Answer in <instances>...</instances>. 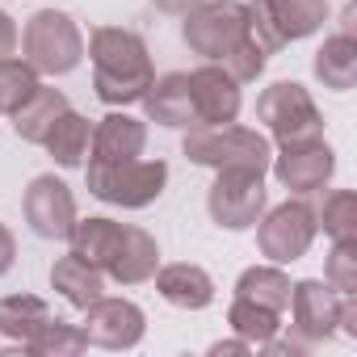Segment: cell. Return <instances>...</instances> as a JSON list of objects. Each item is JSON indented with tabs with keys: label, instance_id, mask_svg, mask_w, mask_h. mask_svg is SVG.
Returning a JSON list of instances; mask_svg holds the SVG:
<instances>
[{
	"label": "cell",
	"instance_id": "obj_4",
	"mask_svg": "<svg viewBox=\"0 0 357 357\" xmlns=\"http://www.w3.org/2000/svg\"><path fill=\"white\" fill-rule=\"evenodd\" d=\"M22 51L26 63L43 76H68L80 59H84V38L76 30V22L59 9H38L26 30H22Z\"/></svg>",
	"mask_w": 357,
	"mask_h": 357
},
{
	"label": "cell",
	"instance_id": "obj_26",
	"mask_svg": "<svg viewBox=\"0 0 357 357\" xmlns=\"http://www.w3.org/2000/svg\"><path fill=\"white\" fill-rule=\"evenodd\" d=\"M227 324H231V332H236V336H244L252 349H261L265 340H273V336H278V328H282V311H269V307H261V303L236 298V303H231V311H227Z\"/></svg>",
	"mask_w": 357,
	"mask_h": 357
},
{
	"label": "cell",
	"instance_id": "obj_21",
	"mask_svg": "<svg viewBox=\"0 0 357 357\" xmlns=\"http://www.w3.org/2000/svg\"><path fill=\"white\" fill-rule=\"evenodd\" d=\"M68 109H72V105H68V97H63L59 89H43V84H38V93L13 114V130H17L26 143H47L51 126H55Z\"/></svg>",
	"mask_w": 357,
	"mask_h": 357
},
{
	"label": "cell",
	"instance_id": "obj_7",
	"mask_svg": "<svg viewBox=\"0 0 357 357\" xmlns=\"http://www.w3.org/2000/svg\"><path fill=\"white\" fill-rule=\"evenodd\" d=\"M257 118L265 122V130L278 139V147L286 143H307V139H324V114L315 109L311 93L294 80H278L257 97Z\"/></svg>",
	"mask_w": 357,
	"mask_h": 357
},
{
	"label": "cell",
	"instance_id": "obj_15",
	"mask_svg": "<svg viewBox=\"0 0 357 357\" xmlns=\"http://www.w3.org/2000/svg\"><path fill=\"white\" fill-rule=\"evenodd\" d=\"M143 143H147V126L130 114H105L93 130V164H126V160H139L143 155Z\"/></svg>",
	"mask_w": 357,
	"mask_h": 357
},
{
	"label": "cell",
	"instance_id": "obj_5",
	"mask_svg": "<svg viewBox=\"0 0 357 357\" xmlns=\"http://www.w3.org/2000/svg\"><path fill=\"white\" fill-rule=\"evenodd\" d=\"M324 22L328 0H257L248 5V34L265 55H273L286 43L311 38Z\"/></svg>",
	"mask_w": 357,
	"mask_h": 357
},
{
	"label": "cell",
	"instance_id": "obj_32",
	"mask_svg": "<svg viewBox=\"0 0 357 357\" xmlns=\"http://www.w3.org/2000/svg\"><path fill=\"white\" fill-rule=\"evenodd\" d=\"M17 51V26H13V17L0 9V59H9Z\"/></svg>",
	"mask_w": 357,
	"mask_h": 357
},
{
	"label": "cell",
	"instance_id": "obj_6",
	"mask_svg": "<svg viewBox=\"0 0 357 357\" xmlns=\"http://www.w3.org/2000/svg\"><path fill=\"white\" fill-rule=\"evenodd\" d=\"M185 47L202 55L206 63H219L227 51H236L248 38V5L240 0H202L185 13Z\"/></svg>",
	"mask_w": 357,
	"mask_h": 357
},
{
	"label": "cell",
	"instance_id": "obj_17",
	"mask_svg": "<svg viewBox=\"0 0 357 357\" xmlns=\"http://www.w3.org/2000/svg\"><path fill=\"white\" fill-rule=\"evenodd\" d=\"M151 278H155L160 298L172 303V307H181V311H202V307L215 303V282H211V273L198 269V265H185V261H181V265H164V269H155Z\"/></svg>",
	"mask_w": 357,
	"mask_h": 357
},
{
	"label": "cell",
	"instance_id": "obj_36",
	"mask_svg": "<svg viewBox=\"0 0 357 357\" xmlns=\"http://www.w3.org/2000/svg\"><path fill=\"white\" fill-rule=\"evenodd\" d=\"M248 349H252V344H248V340L240 336V340H219V344H215L211 353H215V357H223V353H248Z\"/></svg>",
	"mask_w": 357,
	"mask_h": 357
},
{
	"label": "cell",
	"instance_id": "obj_20",
	"mask_svg": "<svg viewBox=\"0 0 357 357\" xmlns=\"http://www.w3.org/2000/svg\"><path fill=\"white\" fill-rule=\"evenodd\" d=\"M315 80L332 93H349L357 80V38L349 30L332 34L319 51H315Z\"/></svg>",
	"mask_w": 357,
	"mask_h": 357
},
{
	"label": "cell",
	"instance_id": "obj_9",
	"mask_svg": "<svg viewBox=\"0 0 357 357\" xmlns=\"http://www.w3.org/2000/svg\"><path fill=\"white\" fill-rule=\"evenodd\" d=\"M257 223H261L257 227V244L278 265H290V261L307 257V248H311V240L319 231L315 227V211L307 202H282L269 215H261Z\"/></svg>",
	"mask_w": 357,
	"mask_h": 357
},
{
	"label": "cell",
	"instance_id": "obj_1",
	"mask_svg": "<svg viewBox=\"0 0 357 357\" xmlns=\"http://www.w3.org/2000/svg\"><path fill=\"white\" fill-rule=\"evenodd\" d=\"M89 55H93V89L105 105L143 101L147 84L155 80L151 59H147V43L135 30H118V26L93 30Z\"/></svg>",
	"mask_w": 357,
	"mask_h": 357
},
{
	"label": "cell",
	"instance_id": "obj_30",
	"mask_svg": "<svg viewBox=\"0 0 357 357\" xmlns=\"http://www.w3.org/2000/svg\"><path fill=\"white\" fill-rule=\"evenodd\" d=\"M328 286L336 294H357V236L336 240V248L328 257Z\"/></svg>",
	"mask_w": 357,
	"mask_h": 357
},
{
	"label": "cell",
	"instance_id": "obj_34",
	"mask_svg": "<svg viewBox=\"0 0 357 357\" xmlns=\"http://www.w3.org/2000/svg\"><path fill=\"white\" fill-rule=\"evenodd\" d=\"M344 336H357V303H353V294H344L340 298V324H336Z\"/></svg>",
	"mask_w": 357,
	"mask_h": 357
},
{
	"label": "cell",
	"instance_id": "obj_29",
	"mask_svg": "<svg viewBox=\"0 0 357 357\" xmlns=\"http://www.w3.org/2000/svg\"><path fill=\"white\" fill-rule=\"evenodd\" d=\"M315 227H324L332 240H349L357 236V198L353 190H336L324 198V206L315 211Z\"/></svg>",
	"mask_w": 357,
	"mask_h": 357
},
{
	"label": "cell",
	"instance_id": "obj_3",
	"mask_svg": "<svg viewBox=\"0 0 357 357\" xmlns=\"http://www.w3.org/2000/svg\"><path fill=\"white\" fill-rule=\"evenodd\" d=\"M168 164L164 160H126V164H93L89 160V194L122 206V211H143L164 194Z\"/></svg>",
	"mask_w": 357,
	"mask_h": 357
},
{
	"label": "cell",
	"instance_id": "obj_8",
	"mask_svg": "<svg viewBox=\"0 0 357 357\" xmlns=\"http://www.w3.org/2000/svg\"><path fill=\"white\" fill-rule=\"evenodd\" d=\"M269 190H265V172L257 168H219L215 185L206 194V211L219 227L227 231H248L265 215Z\"/></svg>",
	"mask_w": 357,
	"mask_h": 357
},
{
	"label": "cell",
	"instance_id": "obj_11",
	"mask_svg": "<svg viewBox=\"0 0 357 357\" xmlns=\"http://www.w3.org/2000/svg\"><path fill=\"white\" fill-rule=\"evenodd\" d=\"M26 223L43 240H68L76 227V198L59 176H34L26 190Z\"/></svg>",
	"mask_w": 357,
	"mask_h": 357
},
{
	"label": "cell",
	"instance_id": "obj_27",
	"mask_svg": "<svg viewBox=\"0 0 357 357\" xmlns=\"http://www.w3.org/2000/svg\"><path fill=\"white\" fill-rule=\"evenodd\" d=\"M80 349H89L84 328H72V324H63L59 315L47 319V324L26 340V353H38V357H76Z\"/></svg>",
	"mask_w": 357,
	"mask_h": 357
},
{
	"label": "cell",
	"instance_id": "obj_19",
	"mask_svg": "<svg viewBox=\"0 0 357 357\" xmlns=\"http://www.w3.org/2000/svg\"><path fill=\"white\" fill-rule=\"evenodd\" d=\"M51 286H55L72 307L84 311L89 303H97V298L105 294V273H101L97 265H89L84 257L68 252V257L55 261V269H51Z\"/></svg>",
	"mask_w": 357,
	"mask_h": 357
},
{
	"label": "cell",
	"instance_id": "obj_22",
	"mask_svg": "<svg viewBox=\"0 0 357 357\" xmlns=\"http://www.w3.org/2000/svg\"><path fill=\"white\" fill-rule=\"evenodd\" d=\"M72 252L76 257H84L89 265H97L101 273L109 269V261H114V252H118V244H122V223H114V219H76V227H72Z\"/></svg>",
	"mask_w": 357,
	"mask_h": 357
},
{
	"label": "cell",
	"instance_id": "obj_23",
	"mask_svg": "<svg viewBox=\"0 0 357 357\" xmlns=\"http://www.w3.org/2000/svg\"><path fill=\"white\" fill-rule=\"evenodd\" d=\"M89 143H93V122L84 118V114H76V109H68L55 126H51V135H47V151L55 155V164L59 168H80L84 164V155H89Z\"/></svg>",
	"mask_w": 357,
	"mask_h": 357
},
{
	"label": "cell",
	"instance_id": "obj_14",
	"mask_svg": "<svg viewBox=\"0 0 357 357\" xmlns=\"http://www.w3.org/2000/svg\"><path fill=\"white\" fill-rule=\"evenodd\" d=\"M190 97L198 126H223L240 118V84L219 63H202L198 72H190Z\"/></svg>",
	"mask_w": 357,
	"mask_h": 357
},
{
	"label": "cell",
	"instance_id": "obj_28",
	"mask_svg": "<svg viewBox=\"0 0 357 357\" xmlns=\"http://www.w3.org/2000/svg\"><path fill=\"white\" fill-rule=\"evenodd\" d=\"M38 93V72L26 59H0V114H17Z\"/></svg>",
	"mask_w": 357,
	"mask_h": 357
},
{
	"label": "cell",
	"instance_id": "obj_35",
	"mask_svg": "<svg viewBox=\"0 0 357 357\" xmlns=\"http://www.w3.org/2000/svg\"><path fill=\"white\" fill-rule=\"evenodd\" d=\"M151 5L160 9V13H172V17H185L194 5H202V0H151Z\"/></svg>",
	"mask_w": 357,
	"mask_h": 357
},
{
	"label": "cell",
	"instance_id": "obj_13",
	"mask_svg": "<svg viewBox=\"0 0 357 357\" xmlns=\"http://www.w3.org/2000/svg\"><path fill=\"white\" fill-rule=\"evenodd\" d=\"M340 298L344 294H336L328 282H315V278L290 286L294 332L303 336V344H324L336 332V324H340Z\"/></svg>",
	"mask_w": 357,
	"mask_h": 357
},
{
	"label": "cell",
	"instance_id": "obj_25",
	"mask_svg": "<svg viewBox=\"0 0 357 357\" xmlns=\"http://www.w3.org/2000/svg\"><path fill=\"white\" fill-rule=\"evenodd\" d=\"M236 298H248V303H261L269 311H286L290 307V278L273 265H252L240 273L236 282Z\"/></svg>",
	"mask_w": 357,
	"mask_h": 357
},
{
	"label": "cell",
	"instance_id": "obj_18",
	"mask_svg": "<svg viewBox=\"0 0 357 357\" xmlns=\"http://www.w3.org/2000/svg\"><path fill=\"white\" fill-rule=\"evenodd\" d=\"M160 269V248H155V240L143 231V227H122V244H118V252H114V261H109V278L114 282H122V286H139V282H147L151 273Z\"/></svg>",
	"mask_w": 357,
	"mask_h": 357
},
{
	"label": "cell",
	"instance_id": "obj_2",
	"mask_svg": "<svg viewBox=\"0 0 357 357\" xmlns=\"http://www.w3.org/2000/svg\"><path fill=\"white\" fill-rule=\"evenodd\" d=\"M185 155H190V164H202V168H215V172L219 168H257V172H265L269 160H273V147L261 130L223 122V126H190Z\"/></svg>",
	"mask_w": 357,
	"mask_h": 357
},
{
	"label": "cell",
	"instance_id": "obj_12",
	"mask_svg": "<svg viewBox=\"0 0 357 357\" xmlns=\"http://www.w3.org/2000/svg\"><path fill=\"white\" fill-rule=\"evenodd\" d=\"M273 176L294 190V194H315L328 185V176L336 172V155L324 139H307V143H286L273 160Z\"/></svg>",
	"mask_w": 357,
	"mask_h": 357
},
{
	"label": "cell",
	"instance_id": "obj_16",
	"mask_svg": "<svg viewBox=\"0 0 357 357\" xmlns=\"http://www.w3.org/2000/svg\"><path fill=\"white\" fill-rule=\"evenodd\" d=\"M143 105H147V118L160 126H198L194 97H190V72H168L151 80L143 93Z\"/></svg>",
	"mask_w": 357,
	"mask_h": 357
},
{
	"label": "cell",
	"instance_id": "obj_33",
	"mask_svg": "<svg viewBox=\"0 0 357 357\" xmlns=\"http://www.w3.org/2000/svg\"><path fill=\"white\" fill-rule=\"evenodd\" d=\"M13 261H17V240H13V231L5 223H0V273H9Z\"/></svg>",
	"mask_w": 357,
	"mask_h": 357
},
{
	"label": "cell",
	"instance_id": "obj_24",
	"mask_svg": "<svg viewBox=\"0 0 357 357\" xmlns=\"http://www.w3.org/2000/svg\"><path fill=\"white\" fill-rule=\"evenodd\" d=\"M47 319H55V315H51V307L38 294H9V298H0V332H5L9 340H17L22 349H26V340Z\"/></svg>",
	"mask_w": 357,
	"mask_h": 357
},
{
	"label": "cell",
	"instance_id": "obj_10",
	"mask_svg": "<svg viewBox=\"0 0 357 357\" xmlns=\"http://www.w3.org/2000/svg\"><path fill=\"white\" fill-rule=\"evenodd\" d=\"M143 328H147V319L130 298H105L101 294L97 303L84 307V340L97 349H114V353L135 349L143 340Z\"/></svg>",
	"mask_w": 357,
	"mask_h": 357
},
{
	"label": "cell",
	"instance_id": "obj_31",
	"mask_svg": "<svg viewBox=\"0 0 357 357\" xmlns=\"http://www.w3.org/2000/svg\"><path fill=\"white\" fill-rule=\"evenodd\" d=\"M265 59H269V55H265V51L252 43V34H248L236 51H227V55L219 59V68H223L236 84H248V80H257V76L265 72Z\"/></svg>",
	"mask_w": 357,
	"mask_h": 357
}]
</instances>
